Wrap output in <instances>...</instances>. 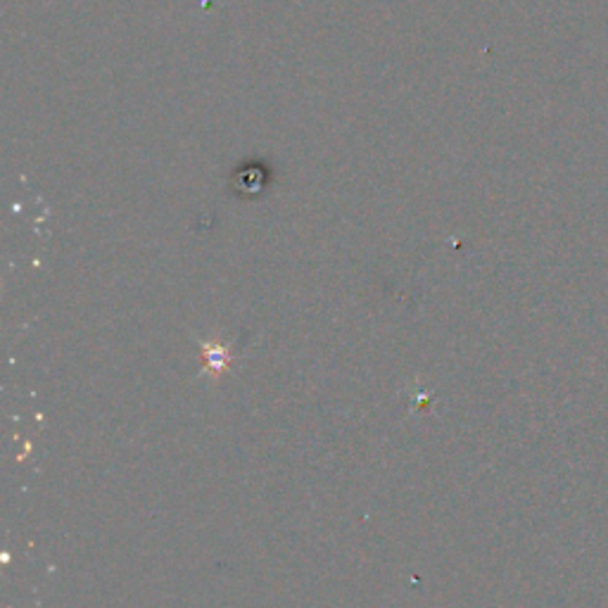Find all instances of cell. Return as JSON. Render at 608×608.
Masks as SVG:
<instances>
[{
    "mask_svg": "<svg viewBox=\"0 0 608 608\" xmlns=\"http://www.w3.org/2000/svg\"><path fill=\"white\" fill-rule=\"evenodd\" d=\"M202 361H205V373L221 376L226 369H229V361H231L229 347L205 342L202 345Z\"/></svg>",
    "mask_w": 608,
    "mask_h": 608,
    "instance_id": "1",
    "label": "cell"
}]
</instances>
